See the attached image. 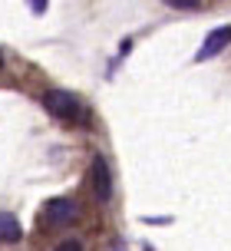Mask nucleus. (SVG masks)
Returning a JSON list of instances; mask_svg holds the SVG:
<instances>
[{
	"instance_id": "obj_1",
	"label": "nucleus",
	"mask_w": 231,
	"mask_h": 251,
	"mask_svg": "<svg viewBox=\"0 0 231 251\" xmlns=\"http://www.w3.org/2000/svg\"><path fill=\"white\" fill-rule=\"evenodd\" d=\"M43 106H46V113H53L56 119H79V102L76 96H69L66 89H46L43 93Z\"/></svg>"
},
{
	"instance_id": "obj_2",
	"label": "nucleus",
	"mask_w": 231,
	"mask_h": 251,
	"mask_svg": "<svg viewBox=\"0 0 231 251\" xmlns=\"http://www.w3.org/2000/svg\"><path fill=\"white\" fill-rule=\"evenodd\" d=\"M90 182H92V192H96V199H99V201L113 199V172H109V165H106L103 155H92V162H90Z\"/></svg>"
},
{
	"instance_id": "obj_3",
	"label": "nucleus",
	"mask_w": 231,
	"mask_h": 251,
	"mask_svg": "<svg viewBox=\"0 0 231 251\" xmlns=\"http://www.w3.org/2000/svg\"><path fill=\"white\" fill-rule=\"evenodd\" d=\"M43 215H46V222H50V225L76 222V218H79V205H76L73 199H53V201H46Z\"/></svg>"
},
{
	"instance_id": "obj_4",
	"label": "nucleus",
	"mask_w": 231,
	"mask_h": 251,
	"mask_svg": "<svg viewBox=\"0 0 231 251\" xmlns=\"http://www.w3.org/2000/svg\"><path fill=\"white\" fill-rule=\"evenodd\" d=\"M228 43H231V26H215V30L205 37V43L198 47V56H195V60H211V56L221 53Z\"/></svg>"
},
{
	"instance_id": "obj_5",
	"label": "nucleus",
	"mask_w": 231,
	"mask_h": 251,
	"mask_svg": "<svg viewBox=\"0 0 231 251\" xmlns=\"http://www.w3.org/2000/svg\"><path fill=\"white\" fill-rule=\"evenodd\" d=\"M23 235V228H20V222L13 218V215L0 212V241H17Z\"/></svg>"
},
{
	"instance_id": "obj_6",
	"label": "nucleus",
	"mask_w": 231,
	"mask_h": 251,
	"mask_svg": "<svg viewBox=\"0 0 231 251\" xmlns=\"http://www.w3.org/2000/svg\"><path fill=\"white\" fill-rule=\"evenodd\" d=\"M56 251H83V245H79L76 238H66V241H60V245H56Z\"/></svg>"
},
{
	"instance_id": "obj_7",
	"label": "nucleus",
	"mask_w": 231,
	"mask_h": 251,
	"mask_svg": "<svg viewBox=\"0 0 231 251\" xmlns=\"http://www.w3.org/2000/svg\"><path fill=\"white\" fill-rule=\"evenodd\" d=\"M168 7H179V10H192V7H198V0H168Z\"/></svg>"
},
{
	"instance_id": "obj_8",
	"label": "nucleus",
	"mask_w": 231,
	"mask_h": 251,
	"mask_svg": "<svg viewBox=\"0 0 231 251\" xmlns=\"http://www.w3.org/2000/svg\"><path fill=\"white\" fill-rule=\"evenodd\" d=\"M0 66H3V56H0Z\"/></svg>"
}]
</instances>
